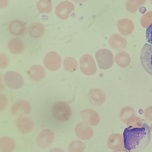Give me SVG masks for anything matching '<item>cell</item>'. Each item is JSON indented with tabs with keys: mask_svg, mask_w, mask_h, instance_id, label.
<instances>
[{
	"mask_svg": "<svg viewBox=\"0 0 152 152\" xmlns=\"http://www.w3.org/2000/svg\"><path fill=\"white\" fill-rule=\"evenodd\" d=\"M64 65L66 69L69 72L75 71L77 67L76 61L75 59L70 57H67L65 59Z\"/></svg>",
	"mask_w": 152,
	"mask_h": 152,
	"instance_id": "4316f807",
	"label": "cell"
},
{
	"mask_svg": "<svg viewBox=\"0 0 152 152\" xmlns=\"http://www.w3.org/2000/svg\"><path fill=\"white\" fill-rule=\"evenodd\" d=\"M80 113L83 119L90 125L96 126L99 123V117L97 113L95 110L87 109L81 111Z\"/></svg>",
	"mask_w": 152,
	"mask_h": 152,
	"instance_id": "7c38bea8",
	"label": "cell"
},
{
	"mask_svg": "<svg viewBox=\"0 0 152 152\" xmlns=\"http://www.w3.org/2000/svg\"><path fill=\"white\" fill-rule=\"evenodd\" d=\"M150 127L151 131V132H152V123L151 124V127Z\"/></svg>",
	"mask_w": 152,
	"mask_h": 152,
	"instance_id": "e575fe53",
	"label": "cell"
},
{
	"mask_svg": "<svg viewBox=\"0 0 152 152\" xmlns=\"http://www.w3.org/2000/svg\"><path fill=\"white\" fill-rule=\"evenodd\" d=\"M113 152H129L125 148H119L114 150Z\"/></svg>",
	"mask_w": 152,
	"mask_h": 152,
	"instance_id": "d6a6232c",
	"label": "cell"
},
{
	"mask_svg": "<svg viewBox=\"0 0 152 152\" xmlns=\"http://www.w3.org/2000/svg\"><path fill=\"white\" fill-rule=\"evenodd\" d=\"M74 6L71 2L67 1L59 3L56 7V13L57 16L62 20L68 19L70 13L74 9Z\"/></svg>",
	"mask_w": 152,
	"mask_h": 152,
	"instance_id": "ba28073f",
	"label": "cell"
},
{
	"mask_svg": "<svg viewBox=\"0 0 152 152\" xmlns=\"http://www.w3.org/2000/svg\"><path fill=\"white\" fill-rule=\"evenodd\" d=\"M85 148L84 144L77 140L72 141L69 145V152H83Z\"/></svg>",
	"mask_w": 152,
	"mask_h": 152,
	"instance_id": "484cf974",
	"label": "cell"
},
{
	"mask_svg": "<svg viewBox=\"0 0 152 152\" xmlns=\"http://www.w3.org/2000/svg\"><path fill=\"white\" fill-rule=\"evenodd\" d=\"M31 110L29 104L24 101L16 102L12 106L11 110L12 113L17 115H22L28 113Z\"/></svg>",
	"mask_w": 152,
	"mask_h": 152,
	"instance_id": "5bb4252c",
	"label": "cell"
},
{
	"mask_svg": "<svg viewBox=\"0 0 152 152\" xmlns=\"http://www.w3.org/2000/svg\"><path fill=\"white\" fill-rule=\"evenodd\" d=\"M8 1L7 0L0 1V7L2 8L5 7L7 4Z\"/></svg>",
	"mask_w": 152,
	"mask_h": 152,
	"instance_id": "1f68e13d",
	"label": "cell"
},
{
	"mask_svg": "<svg viewBox=\"0 0 152 152\" xmlns=\"http://www.w3.org/2000/svg\"><path fill=\"white\" fill-rule=\"evenodd\" d=\"M134 110L132 107H126L123 108L121 111L120 117L121 120L124 122L134 117L135 115Z\"/></svg>",
	"mask_w": 152,
	"mask_h": 152,
	"instance_id": "d4e9b609",
	"label": "cell"
},
{
	"mask_svg": "<svg viewBox=\"0 0 152 152\" xmlns=\"http://www.w3.org/2000/svg\"><path fill=\"white\" fill-rule=\"evenodd\" d=\"M115 61L119 66L124 67L129 64L130 59L127 53L124 51H122L116 55Z\"/></svg>",
	"mask_w": 152,
	"mask_h": 152,
	"instance_id": "603a6c76",
	"label": "cell"
},
{
	"mask_svg": "<svg viewBox=\"0 0 152 152\" xmlns=\"http://www.w3.org/2000/svg\"><path fill=\"white\" fill-rule=\"evenodd\" d=\"M145 35L147 41L152 45V23L147 29Z\"/></svg>",
	"mask_w": 152,
	"mask_h": 152,
	"instance_id": "f546056e",
	"label": "cell"
},
{
	"mask_svg": "<svg viewBox=\"0 0 152 152\" xmlns=\"http://www.w3.org/2000/svg\"><path fill=\"white\" fill-rule=\"evenodd\" d=\"M48 152H65L63 150L58 148H53L50 150Z\"/></svg>",
	"mask_w": 152,
	"mask_h": 152,
	"instance_id": "836d02e7",
	"label": "cell"
},
{
	"mask_svg": "<svg viewBox=\"0 0 152 152\" xmlns=\"http://www.w3.org/2000/svg\"><path fill=\"white\" fill-rule=\"evenodd\" d=\"M44 32V28L43 25L38 22L31 24L29 30L30 35L34 38H39L41 37Z\"/></svg>",
	"mask_w": 152,
	"mask_h": 152,
	"instance_id": "7402d4cb",
	"label": "cell"
},
{
	"mask_svg": "<svg viewBox=\"0 0 152 152\" xmlns=\"http://www.w3.org/2000/svg\"><path fill=\"white\" fill-rule=\"evenodd\" d=\"M140 60L143 69L152 76V45L146 43L143 45L140 52Z\"/></svg>",
	"mask_w": 152,
	"mask_h": 152,
	"instance_id": "7a4b0ae2",
	"label": "cell"
},
{
	"mask_svg": "<svg viewBox=\"0 0 152 152\" xmlns=\"http://www.w3.org/2000/svg\"><path fill=\"white\" fill-rule=\"evenodd\" d=\"M95 56L99 67L102 69H108L113 64V56L108 50L100 49L96 52Z\"/></svg>",
	"mask_w": 152,
	"mask_h": 152,
	"instance_id": "3957f363",
	"label": "cell"
},
{
	"mask_svg": "<svg viewBox=\"0 0 152 152\" xmlns=\"http://www.w3.org/2000/svg\"><path fill=\"white\" fill-rule=\"evenodd\" d=\"M45 66L51 71L56 70L60 67L61 59L60 56L56 53L51 51L45 56L44 59Z\"/></svg>",
	"mask_w": 152,
	"mask_h": 152,
	"instance_id": "8992f818",
	"label": "cell"
},
{
	"mask_svg": "<svg viewBox=\"0 0 152 152\" xmlns=\"http://www.w3.org/2000/svg\"><path fill=\"white\" fill-rule=\"evenodd\" d=\"M75 131L77 135L83 140L90 139L93 134L92 129L86 122H80L77 124L75 128Z\"/></svg>",
	"mask_w": 152,
	"mask_h": 152,
	"instance_id": "9c48e42d",
	"label": "cell"
},
{
	"mask_svg": "<svg viewBox=\"0 0 152 152\" xmlns=\"http://www.w3.org/2000/svg\"><path fill=\"white\" fill-rule=\"evenodd\" d=\"M4 79L7 85L13 89L20 88L23 84V79L19 73L14 71H9L5 74Z\"/></svg>",
	"mask_w": 152,
	"mask_h": 152,
	"instance_id": "52a82bcc",
	"label": "cell"
},
{
	"mask_svg": "<svg viewBox=\"0 0 152 152\" xmlns=\"http://www.w3.org/2000/svg\"><path fill=\"white\" fill-rule=\"evenodd\" d=\"M54 137L53 132L51 130L43 129L38 135L37 140L38 144L41 148H46L52 143Z\"/></svg>",
	"mask_w": 152,
	"mask_h": 152,
	"instance_id": "30bf717a",
	"label": "cell"
},
{
	"mask_svg": "<svg viewBox=\"0 0 152 152\" xmlns=\"http://www.w3.org/2000/svg\"><path fill=\"white\" fill-rule=\"evenodd\" d=\"M9 28L12 34L18 36L22 35L24 32L25 24L21 21L14 20L10 23Z\"/></svg>",
	"mask_w": 152,
	"mask_h": 152,
	"instance_id": "d6986e66",
	"label": "cell"
},
{
	"mask_svg": "<svg viewBox=\"0 0 152 152\" xmlns=\"http://www.w3.org/2000/svg\"><path fill=\"white\" fill-rule=\"evenodd\" d=\"M28 73L32 80L39 81L42 79L45 76V72L43 68L39 65H34L30 67Z\"/></svg>",
	"mask_w": 152,
	"mask_h": 152,
	"instance_id": "e0dca14e",
	"label": "cell"
},
{
	"mask_svg": "<svg viewBox=\"0 0 152 152\" xmlns=\"http://www.w3.org/2000/svg\"><path fill=\"white\" fill-rule=\"evenodd\" d=\"M52 112L56 119L62 121L68 120L71 114L69 106L66 103L62 102L56 103L53 106Z\"/></svg>",
	"mask_w": 152,
	"mask_h": 152,
	"instance_id": "277c9868",
	"label": "cell"
},
{
	"mask_svg": "<svg viewBox=\"0 0 152 152\" xmlns=\"http://www.w3.org/2000/svg\"><path fill=\"white\" fill-rule=\"evenodd\" d=\"M88 96L91 103L95 106H99L102 104L106 98L105 93L99 89H91L89 92Z\"/></svg>",
	"mask_w": 152,
	"mask_h": 152,
	"instance_id": "8fae6325",
	"label": "cell"
},
{
	"mask_svg": "<svg viewBox=\"0 0 152 152\" xmlns=\"http://www.w3.org/2000/svg\"><path fill=\"white\" fill-rule=\"evenodd\" d=\"M80 69L81 72L88 75L94 74L97 70L96 66L92 56L88 54L83 55L80 60Z\"/></svg>",
	"mask_w": 152,
	"mask_h": 152,
	"instance_id": "5b68a950",
	"label": "cell"
},
{
	"mask_svg": "<svg viewBox=\"0 0 152 152\" xmlns=\"http://www.w3.org/2000/svg\"><path fill=\"white\" fill-rule=\"evenodd\" d=\"M125 148L129 152H140L149 144L151 139V129L146 123L140 128L128 127L124 131Z\"/></svg>",
	"mask_w": 152,
	"mask_h": 152,
	"instance_id": "6da1fadb",
	"label": "cell"
},
{
	"mask_svg": "<svg viewBox=\"0 0 152 152\" xmlns=\"http://www.w3.org/2000/svg\"><path fill=\"white\" fill-rule=\"evenodd\" d=\"M8 47L12 53L18 54L23 50L24 45L20 39L17 38H14L10 40L8 43Z\"/></svg>",
	"mask_w": 152,
	"mask_h": 152,
	"instance_id": "44dd1931",
	"label": "cell"
},
{
	"mask_svg": "<svg viewBox=\"0 0 152 152\" xmlns=\"http://www.w3.org/2000/svg\"><path fill=\"white\" fill-rule=\"evenodd\" d=\"M145 116L148 120L152 121V106L146 109L144 113Z\"/></svg>",
	"mask_w": 152,
	"mask_h": 152,
	"instance_id": "4dcf8cb0",
	"label": "cell"
},
{
	"mask_svg": "<svg viewBox=\"0 0 152 152\" xmlns=\"http://www.w3.org/2000/svg\"><path fill=\"white\" fill-rule=\"evenodd\" d=\"M143 125L140 118L137 117H133L126 122V125L130 129L141 127Z\"/></svg>",
	"mask_w": 152,
	"mask_h": 152,
	"instance_id": "83f0119b",
	"label": "cell"
},
{
	"mask_svg": "<svg viewBox=\"0 0 152 152\" xmlns=\"http://www.w3.org/2000/svg\"><path fill=\"white\" fill-rule=\"evenodd\" d=\"M9 64V59L7 57L3 54H0V67L4 69Z\"/></svg>",
	"mask_w": 152,
	"mask_h": 152,
	"instance_id": "f1b7e54d",
	"label": "cell"
},
{
	"mask_svg": "<svg viewBox=\"0 0 152 152\" xmlns=\"http://www.w3.org/2000/svg\"><path fill=\"white\" fill-rule=\"evenodd\" d=\"M109 42L112 48L118 50L124 48L126 45L125 39L118 34L112 35L109 38Z\"/></svg>",
	"mask_w": 152,
	"mask_h": 152,
	"instance_id": "9a60e30c",
	"label": "cell"
},
{
	"mask_svg": "<svg viewBox=\"0 0 152 152\" xmlns=\"http://www.w3.org/2000/svg\"><path fill=\"white\" fill-rule=\"evenodd\" d=\"M17 128L21 132L27 133L31 132L34 128V123L32 120L27 117H20L16 122Z\"/></svg>",
	"mask_w": 152,
	"mask_h": 152,
	"instance_id": "4fadbf2b",
	"label": "cell"
},
{
	"mask_svg": "<svg viewBox=\"0 0 152 152\" xmlns=\"http://www.w3.org/2000/svg\"><path fill=\"white\" fill-rule=\"evenodd\" d=\"M118 27L120 32L124 35L131 33L134 29V25L132 21L127 19H122L118 20Z\"/></svg>",
	"mask_w": 152,
	"mask_h": 152,
	"instance_id": "ac0fdd59",
	"label": "cell"
},
{
	"mask_svg": "<svg viewBox=\"0 0 152 152\" xmlns=\"http://www.w3.org/2000/svg\"><path fill=\"white\" fill-rule=\"evenodd\" d=\"M108 146L110 149H119L124 146L123 136L118 134H113L110 136L107 141Z\"/></svg>",
	"mask_w": 152,
	"mask_h": 152,
	"instance_id": "2e32d148",
	"label": "cell"
},
{
	"mask_svg": "<svg viewBox=\"0 0 152 152\" xmlns=\"http://www.w3.org/2000/svg\"><path fill=\"white\" fill-rule=\"evenodd\" d=\"M37 7L40 13H48L52 11V5L50 0H41L37 3Z\"/></svg>",
	"mask_w": 152,
	"mask_h": 152,
	"instance_id": "cb8c5ba5",
	"label": "cell"
},
{
	"mask_svg": "<svg viewBox=\"0 0 152 152\" xmlns=\"http://www.w3.org/2000/svg\"><path fill=\"white\" fill-rule=\"evenodd\" d=\"M15 147V142L10 138L4 137L0 139V149L2 152H11Z\"/></svg>",
	"mask_w": 152,
	"mask_h": 152,
	"instance_id": "ffe728a7",
	"label": "cell"
}]
</instances>
